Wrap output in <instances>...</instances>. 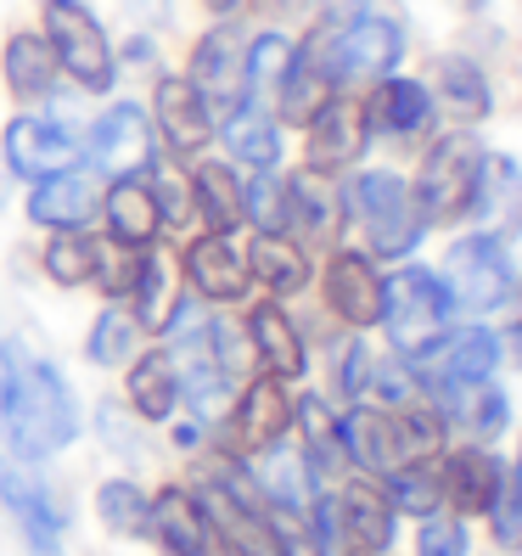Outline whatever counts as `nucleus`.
I'll use <instances>...</instances> for the list:
<instances>
[{"label":"nucleus","instance_id":"nucleus-1","mask_svg":"<svg viewBox=\"0 0 522 556\" xmlns=\"http://www.w3.org/2000/svg\"><path fill=\"white\" fill-rule=\"evenodd\" d=\"M0 433H7L17 462H46V455L74 444L79 410H74L68 382L56 377V366H46V359L17 366V388H12V400L0 405Z\"/></svg>","mask_w":522,"mask_h":556},{"label":"nucleus","instance_id":"nucleus-2","mask_svg":"<svg viewBox=\"0 0 522 556\" xmlns=\"http://www.w3.org/2000/svg\"><path fill=\"white\" fill-rule=\"evenodd\" d=\"M444 444V421L438 416H405L387 405H360L338 421V450L348 455L360 472H394L410 462H433Z\"/></svg>","mask_w":522,"mask_h":556},{"label":"nucleus","instance_id":"nucleus-3","mask_svg":"<svg viewBox=\"0 0 522 556\" xmlns=\"http://www.w3.org/2000/svg\"><path fill=\"white\" fill-rule=\"evenodd\" d=\"M40 17H46V46L56 51V68L74 74V85L90 96L113 90L118 62H113V46H107L102 23H96V12L85 0H46Z\"/></svg>","mask_w":522,"mask_h":556},{"label":"nucleus","instance_id":"nucleus-4","mask_svg":"<svg viewBox=\"0 0 522 556\" xmlns=\"http://www.w3.org/2000/svg\"><path fill=\"white\" fill-rule=\"evenodd\" d=\"M348 208H354V219H360V231L371 237V253H382V258L416 253L421 231H428V219H421V208H416V198H410V186H405L399 175H387V169L354 175Z\"/></svg>","mask_w":522,"mask_h":556},{"label":"nucleus","instance_id":"nucleus-5","mask_svg":"<svg viewBox=\"0 0 522 556\" xmlns=\"http://www.w3.org/2000/svg\"><path fill=\"white\" fill-rule=\"evenodd\" d=\"M478 175H483V147L472 136H444L433 141L428 163H421V175H416V208L428 225H444V219H461L472 214V198H478Z\"/></svg>","mask_w":522,"mask_h":556},{"label":"nucleus","instance_id":"nucleus-6","mask_svg":"<svg viewBox=\"0 0 522 556\" xmlns=\"http://www.w3.org/2000/svg\"><path fill=\"white\" fill-rule=\"evenodd\" d=\"M444 292L455 309H472V315H488L511 299V253L500 237H461L449 253H444Z\"/></svg>","mask_w":522,"mask_h":556},{"label":"nucleus","instance_id":"nucleus-7","mask_svg":"<svg viewBox=\"0 0 522 556\" xmlns=\"http://www.w3.org/2000/svg\"><path fill=\"white\" fill-rule=\"evenodd\" d=\"M449 315H455V304H449V292L433 270L416 265V270H399V276L382 281V326L405 354L428 349L449 326Z\"/></svg>","mask_w":522,"mask_h":556},{"label":"nucleus","instance_id":"nucleus-8","mask_svg":"<svg viewBox=\"0 0 522 556\" xmlns=\"http://www.w3.org/2000/svg\"><path fill=\"white\" fill-rule=\"evenodd\" d=\"M500 366V338L488 326H461V332H444L416 349V377L428 388H455V382H488Z\"/></svg>","mask_w":522,"mask_h":556},{"label":"nucleus","instance_id":"nucleus-9","mask_svg":"<svg viewBox=\"0 0 522 556\" xmlns=\"http://www.w3.org/2000/svg\"><path fill=\"white\" fill-rule=\"evenodd\" d=\"M0 506L12 511L35 556H62V511L46 495V483L35 472H23L12 455H0Z\"/></svg>","mask_w":522,"mask_h":556},{"label":"nucleus","instance_id":"nucleus-10","mask_svg":"<svg viewBox=\"0 0 522 556\" xmlns=\"http://www.w3.org/2000/svg\"><path fill=\"white\" fill-rule=\"evenodd\" d=\"M90 163L102 175H152V129L136 102H118L90 124Z\"/></svg>","mask_w":522,"mask_h":556},{"label":"nucleus","instance_id":"nucleus-11","mask_svg":"<svg viewBox=\"0 0 522 556\" xmlns=\"http://www.w3.org/2000/svg\"><path fill=\"white\" fill-rule=\"evenodd\" d=\"M79 163V141L56 118H12L7 124V169L23 180H46Z\"/></svg>","mask_w":522,"mask_h":556},{"label":"nucleus","instance_id":"nucleus-12","mask_svg":"<svg viewBox=\"0 0 522 556\" xmlns=\"http://www.w3.org/2000/svg\"><path fill=\"white\" fill-rule=\"evenodd\" d=\"M191 85H198L208 102H225V108L247 102V40L231 23L208 28L198 40V51H191Z\"/></svg>","mask_w":522,"mask_h":556},{"label":"nucleus","instance_id":"nucleus-13","mask_svg":"<svg viewBox=\"0 0 522 556\" xmlns=\"http://www.w3.org/2000/svg\"><path fill=\"white\" fill-rule=\"evenodd\" d=\"M152 113H157V129L175 152H203L208 136H214V102L180 74H163L157 79V96H152Z\"/></svg>","mask_w":522,"mask_h":556},{"label":"nucleus","instance_id":"nucleus-14","mask_svg":"<svg viewBox=\"0 0 522 556\" xmlns=\"http://www.w3.org/2000/svg\"><path fill=\"white\" fill-rule=\"evenodd\" d=\"M366 136H371V129H366L360 102L326 96V102L309 113V169H315V175H332V169H343V163L360 157Z\"/></svg>","mask_w":522,"mask_h":556},{"label":"nucleus","instance_id":"nucleus-15","mask_svg":"<svg viewBox=\"0 0 522 556\" xmlns=\"http://www.w3.org/2000/svg\"><path fill=\"white\" fill-rule=\"evenodd\" d=\"M186 276H191V287L203 292L208 304H231V299H242L247 292V253L225 237V231H208V237H198L186 248Z\"/></svg>","mask_w":522,"mask_h":556},{"label":"nucleus","instance_id":"nucleus-16","mask_svg":"<svg viewBox=\"0 0 522 556\" xmlns=\"http://www.w3.org/2000/svg\"><path fill=\"white\" fill-rule=\"evenodd\" d=\"M287 428H292V400H287L281 377L247 382V394L237 400V416H231V444L237 450H270V444H281Z\"/></svg>","mask_w":522,"mask_h":556},{"label":"nucleus","instance_id":"nucleus-17","mask_svg":"<svg viewBox=\"0 0 522 556\" xmlns=\"http://www.w3.org/2000/svg\"><path fill=\"white\" fill-rule=\"evenodd\" d=\"M326 304L348 326H377L382 320V276L366 253H338L326 265Z\"/></svg>","mask_w":522,"mask_h":556},{"label":"nucleus","instance_id":"nucleus-18","mask_svg":"<svg viewBox=\"0 0 522 556\" xmlns=\"http://www.w3.org/2000/svg\"><path fill=\"white\" fill-rule=\"evenodd\" d=\"M96 208H102V191H96L90 175H74V169L35 180V198H28V219L46 225V231H79Z\"/></svg>","mask_w":522,"mask_h":556},{"label":"nucleus","instance_id":"nucleus-19","mask_svg":"<svg viewBox=\"0 0 522 556\" xmlns=\"http://www.w3.org/2000/svg\"><path fill=\"white\" fill-rule=\"evenodd\" d=\"M102 214H107L113 242H124V248H147V242L157 237V225H163L157 191H152V180H147V175H118V180L107 186Z\"/></svg>","mask_w":522,"mask_h":556},{"label":"nucleus","instance_id":"nucleus-20","mask_svg":"<svg viewBox=\"0 0 522 556\" xmlns=\"http://www.w3.org/2000/svg\"><path fill=\"white\" fill-rule=\"evenodd\" d=\"M360 113H366V129H382V136H421L433 118V96L416 79H387L382 74Z\"/></svg>","mask_w":522,"mask_h":556},{"label":"nucleus","instance_id":"nucleus-21","mask_svg":"<svg viewBox=\"0 0 522 556\" xmlns=\"http://www.w3.org/2000/svg\"><path fill=\"white\" fill-rule=\"evenodd\" d=\"M152 534L169 556H208V506L186 489H163L152 501Z\"/></svg>","mask_w":522,"mask_h":556},{"label":"nucleus","instance_id":"nucleus-22","mask_svg":"<svg viewBox=\"0 0 522 556\" xmlns=\"http://www.w3.org/2000/svg\"><path fill=\"white\" fill-rule=\"evenodd\" d=\"M124 299H136V326H141V332H163V326L180 320V299L169 287V265H163V253L152 242L136 253V276H129Z\"/></svg>","mask_w":522,"mask_h":556},{"label":"nucleus","instance_id":"nucleus-23","mask_svg":"<svg viewBox=\"0 0 522 556\" xmlns=\"http://www.w3.org/2000/svg\"><path fill=\"white\" fill-rule=\"evenodd\" d=\"M247 343H253V354L265 359L276 377H304V366H309L298 326L281 315V304H258V309L247 315Z\"/></svg>","mask_w":522,"mask_h":556},{"label":"nucleus","instance_id":"nucleus-24","mask_svg":"<svg viewBox=\"0 0 522 556\" xmlns=\"http://www.w3.org/2000/svg\"><path fill=\"white\" fill-rule=\"evenodd\" d=\"M247 276H258L276 299H292V292L309 287V258L298 242H287L281 231H258V242L247 248Z\"/></svg>","mask_w":522,"mask_h":556},{"label":"nucleus","instance_id":"nucleus-25","mask_svg":"<svg viewBox=\"0 0 522 556\" xmlns=\"http://www.w3.org/2000/svg\"><path fill=\"white\" fill-rule=\"evenodd\" d=\"M438 405L449 421H461L467 433L478 439H495L506 421H511V400L500 394V388H488V382H455V388H433Z\"/></svg>","mask_w":522,"mask_h":556},{"label":"nucleus","instance_id":"nucleus-26","mask_svg":"<svg viewBox=\"0 0 522 556\" xmlns=\"http://www.w3.org/2000/svg\"><path fill=\"white\" fill-rule=\"evenodd\" d=\"M129 405H136V416H147V421L175 416V405H180V359L169 349H152L147 359H136V371H129Z\"/></svg>","mask_w":522,"mask_h":556},{"label":"nucleus","instance_id":"nucleus-27","mask_svg":"<svg viewBox=\"0 0 522 556\" xmlns=\"http://www.w3.org/2000/svg\"><path fill=\"white\" fill-rule=\"evenodd\" d=\"M433 85H438V102L461 118V124H478V118H488V108H495L488 79L478 74V62H467V56H438Z\"/></svg>","mask_w":522,"mask_h":556},{"label":"nucleus","instance_id":"nucleus-28","mask_svg":"<svg viewBox=\"0 0 522 556\" xmlns=\"http://www.w3.org/2000/svg\"><path fill=\"white\" fill-rule=\"evenodd\" d=\"M500 472H506V467H500L488 450H461V455L444 467V495L455 501V511H461V517L488 511V495H495Z\"/></svg>","mask_w":522,"mask_h":556},{"label":"nucleus","instance_id":"nucleus-29","mask_svg":"<svg viewBox=\"0 0 522 556\" xmlns=\"http://www.w3.org/2000/svg\"><path fill=\"white\" fill-rule=\"evenodd\" d=\"M7 85L23 102H40L56 90V51L40 35H12L7 40Z\"/></svg>","mask_w":522,"mask_h":556},{"label":"nucleus","instance_id":"nucleus-30","mask_svg":"<svg viewBox=\"0 0 522 556\" xmlns=\"http://www.w3.org/2000/svg\"><path fill=\"white\" fill-rule=\"evenodd\" d=\"M338 511H343V540H354L360 551H387L394 545V506H387L377 489L354 483L348 495L338 501Z\"/></svg>","mask_w":522,"mask_h":556},{"label":"nucleus","instance_id":"nucleus-31","mask_svg":"<svg viewBox=\"0 0 522 556\" xmlns=\"http://www.w3.org/2000/svg\"><path fill=\"white\" fill-rule=\"evenodd\" d=\"M472 214L500 219V225H506V237L522 225V175H517V163H511V157H488V152H483V175H478Z\"/></svg>","mask_w":522,"mask_h":556},{"label":"nucleus","instance_id":"nucleus-32","mask_svg":"<svg viewBox=\"0 0 522 556\" xmlns=\"http://www.w3.org/2000/svg\"><path fill=\"white\" fill-rule=\"evenodd\" d=\"M191 191H198V214L214 231H237L242 225V180L231 163H198L191 169Z\"/></svg>","mask_w":522,"mask_h":556},{"label":"nucleus","instance_id":"nucleus-33","mask_svg":"<svg viewBox=\"0 0 522 556\" xmlns=\"http://www.w3.org/2000/svg\"><path fill=\"white\" fill-rule=\"evenodd\" d=\"M225 147H231L237 163H253V169H270L281 157V129L270 113H258L253 102L231 108V124H225Z\"/></svg>","mask_w":522,"mask_h":556},{"label":"nucleus","instance_id":"nucleus-34","mask_svg":"<svg viewBox=\"0 0 522 556\" xmlns=\"http://www.w3.org/2000/svg\"><path fill=\"white\" fill-rule=\"evenodd\" d=\"M46 276L56 287H85L102 276V242H90L79 231H56L51 248H46Z\"/></svg>","mask_w":522,"mask_h":556},{"label":"nucleus","instance_id":"nucleus-35","mask_svg":"<svg viewBox=\"0 0 522 556\" xmlns=\"http://www.w3.org/2000/svg\"><path fill=\"white\" fill-rule=\"evenodd\" d=\"M96 517H102L113 534L136 540V534H147V529H152V501H147L129 478H113V483L96 489Z\"/></svg>","mask_w":522,"mask_h":556},{"label":"nucleus","instance_id":"nucleus-36","mask_svg":"<svg viewBox=\"0 0 522 556\" xmlns=\"http://www.w3.org/2000/svg\"><path fill=\"white\" fill-rule=\"evenodd\" d=\"M444 501V472L433 462H410L387 472V506L394 511H416V517H433Z\"/></svg>","mask_w":522,"mask_h":556},{"label":"nucleus","instance_id":"nucleus-37","mask_svg":"<svg viewBox=\"0 0 522 556\" xmlns=\"http://www.w3.org/2000/svg\"><path fill=\"white\" fill-rule=\"evenodd\" d=\"M141 349V326H136V315H124V309H107L102 320H96V332H90V366H124L129 354Z\"/></svg>","mask_w":522,"mask_h":556},{"label":"nucleus","instance_id":"nucleus-38","mask_svg":"<svg viewBox=\"0 0 522 556\" xmlns=\"http://www.w3.org/2000/svg\"><path fill=\"white\" fill-rule=\"evenodd\" d=\"M242 219H253L258 231H287V225H292L287 180H276L270 169H258V180H253V186H242Z\"/></svg>","mask_w":522,"mask_h":556},{"label":"nucleus","instance_id":"nucleus-39","mask_svg":"<svg viewBox=\"0 0 522 556\" xmlns=\"http://www.w3.org/2000/svg\"><path fill=\"white\" fill-rule=\"evenodd\" d=\"M287 198H292V225H304L309 237H332L338 231V203H332V191H320L315 175L287 180Z\"/></svg>","mask_w":522,"mask_h":556},{"label":"nucleus","instance_id":"nucleus-40","mask_svg":"<svg viewBox=\"0 0 522 556\" xmlns=\"http://www.w3.org/2000/svg\"><path fill=\"white\" fill-rule=\"evenodd\" d=\"M292 68V40H281V35H258L253 46H247V102L258 90H270L276 96V85H281V74Z\"/></svg>","mask_w":522,"mask_h":556},{"label":"nucleus","instance_id":"nucleus-41","mask_svg":"<svg viewBox=\"0 0 522 556\" xmlns=\"http://www.w3.org/2000/svg\"><path fill=\"white\" fill-rule=\"evenodd\" d=\"M488 522H495L500 551H522V483H517V472H500L495 495H488Z\"/></svg>","mask_w":522,"mask_h":556},{"label":"nucleus","instance_id":"nucleus-42","mask_svg":"<svg viewBox=\"0 0 522 556\" xmlns=\"http://www.w3.org/2000/svg\"><path fill=\"white\" fill-rule=\"evenodd\" d=\"M304 478H309V462H304V455H292V450H276V444H270V455H265V495L298 511V506H304Z\"/></svg>","mask_w":522,"mask_h":556},{"label":"nucleus","instance_id":"nucleus-43","mask_svg":"<svg viewBox=\"0 0 522 556\" xmlns=\"http://www.w3.org/2000/svg\"><path fill=\"white\" fill-rule=\"evenodd\" d=\"M360 394H371L387 410H399V405H410L421 394V377L410 366H399V359H387V366H366V388H360Z\"/></svg>","mask_w":522,"mask_h":556},{"label":"nucleus","instance_id":"nucleus-44","mask_svg":"<svg viewBox=\"0 0 522 556\" xmlns=\"http://www.w3.org/2000/svg\"><path fill=\"white\" fill-rule=\"evenodd\" d=\"M208 349H214V366H219L225 382H237V377L247 371V359H253L247 338H237V326H225V320L208 326Z\"/></svg>","mask_w":522,"mask_h":556},{"label":"nucleus","instance_id":"nucleus-45","mask_svg":"<svg viewBox=\"0 0 522 556\" xmlns=\"http://www.w3.org/2000/svg\"><path fill=\"white\" fill-rule=\"evenodd\" d=\"M421 556H467V522L455 517V522H428L416 540Z\"/></svg>","mask_w":522,"mask_h":556},{"label":"nucleus","instance_id":"nucleus-46","mask_svg":"<svg viewBox=\"0 0 522 556\" xmlns=\"http://www.w3.org/2000/svg\"><path fill=\"white\" fill-rule=\"evenodd\" d=\"M366 366H371V354L360 343H348V359H343V394H360L366 388Z\"/></svg>","mask_w":522,"mask_h":556},{"label":"nucleus","instance_id":"nucleus-47","mask_svg":"<svg viewBox=\"0 0 522 556\" xmlns=\"http://www.w3.org/2000/svg\"><path fill=\"white\" fill-rule=\"evenodd\" d=\"M198 439H203V428H198V421H180V428H175V444H180V450H191Z\"/></svg>","mask_w":522,"mask_h":556},{"label":"nucleus","instance_id":"nucleus-48","mask_svg":"<svg viewBox=\"0 0 522 556\" xmlns=\"http://www.w3.org/2000/svg\"><path fill=\"white\" fill-rule=\"evenodd\" d=\"M203 7H208V12H219V17H225V12H237V7H242V0H203Z\"/></svg>","mask_w":522,"mask_h":556},{"label":"nucleus","instance_id":"nucleus-49","mask_svg":"<svg viewBox=\"0 0 522 556\" xmlns=\"http://www.w3.org/2000/svg\"><path fill=\"white\" fill-rule=\"evenodd\" d=\"M511 359H517V366H522V320L511 326Z\"/></svg>","mask_w":522,"mask_h":556},{"label":"nucleus","instance_id":"nucleus-50","mask_svg":"<svg viewBox=\"0 0 522 556\" xmlns=\"http://www.w3.org/2000/svg\"><path fill=\"white\" fill-rule=\"evenodd\" d=\"M258 7H270V12H287V7H298V0H258Z\"/></svg>","mask_w":522,"mask_h":556},{"label":"nucleus","instance_id":"nucleus-51","mask_svg":"<svg viewBox=\"0 0 522 556\" xmlns=\"http://www.w3.org/2000/svg\"><path fill=\"white\" fill-rule=\"evenodd\" d=\"M511 299H517V304H522V287H517V281H511ZM511 299H506V304H511Z\"/></svg>","mask_w":522,"mask_h":556},{"label":"nucleus","instance_id":"nucleus-52","mask_svg":"<svg viewBox=\"0 0 522 556\" xmlns=\"http://www.w3.org/2000/svg\"><path fill=\"white\" fill-rule=\"evenodd\" d=\"M461 7H472V12H478V7H483V0H461Z\"/></svg>","mask_w":522,"mask_h":556},{"label":"nucleus","instance_id":"nucleus-53","mask_svg":"<svg viewBox=\"0 0 522 556\" xmlns=\"http://www.w3.org/2000/svg\"><path fill=\"white\" fill-rule=\"evenodd\" d=\"M517 483H522V455H517Z\"/></svg>","mask_w":522,"mask_h":556},{"label":"nucleus","instance_id":"nucleus-54","mask_svg":"<svg viewBox=\"0 0 522 556\" xmlns=\"http://www.w3.org/2000/svg\"><path fill=\"white\" fill-rule=\"evenodd\" d=\"M360 556H371V551H360Z\"/></svg>","mask_w":522,"mask_h":556}]
</instances>
